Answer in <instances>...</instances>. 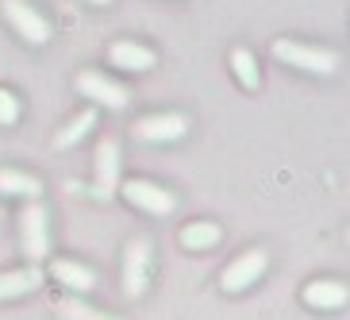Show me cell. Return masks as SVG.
Wrapping results in <instances>:
<instances>
[{"instance_id":"20","label":"cell","mask_w":350,"mask_h":320,"mask_svg":"<svg viewBox=\"0 0 350 320\" xmlns=\"http://www.w3.org/2000/svg\"><path fill=\"white\" fill-rule=\"evenodd\" d=\"M89 4H96V8H104V4H112V0H89Z\"/></svg>"},{"instance_id":"5","label":"cell","mask_w":350,"mask_h":320,"mask_svg":"<svg viewBox=\"0 0 350 320\" xmlns=\"http://www.w3.org/2000/svg\"><path fill=\"white\" fill-rule=\"evenodd\" d=\"M266 267H269V255L262 247H254V251H243V255L231 262V267L224 270V278H219V286L227 289V293H243V289H250L262 274H266Z\"/></svg>"},{"instance_id":"9","label":"cell","mask_w":350,"mask_h":320,"mask_svg":"<svg viewBox=\"0 0 350 320\" xmlns=\"http://www.w3.org/2000/svg\"><path fill=\"white\" fill-rule=\"evenodd\" d=\"M120 189V147L112 139H100L96 147V197L108 201Z\"/></svg>"},{"instance_id":"1","label":"cell","mask_w":350,"mask_h":320,"mask_svg":"<svg viewBox=\"0 0 350 320\" xmlns=\"http://www.w3.org/2000/svg\"><path fill=\"white\" fill-rule=\"evenodd\" d=\"M273 54H278L285 66L304 70V73H335L339 70V54L327 51V47H308V42L281 39V42H273Z\"/></svg>"},{"instance_id":"4","label":"cell","mask_w":350,"mask_h":320,"mask_svg":"<svg viewBox=\"0 0 350 320\" xmlns=\"http://www.w3.org/2000/svg\"><path fill=\"white\" fill-rule=\"evenodd\" d=\"M20 243L23 255L31 262H42L51 255V224H46V208L42 205H27L20 217Z\"/></svg>"},{"instance_id":"12","label":"cell","mask_w":350,"mask_h":320,"mask_svg":"<svg viewBox=\"0 0 350 320\" xmlns=\"http://www.w3.org/2000/svg\"><path fill=\"white\" fill-rule=\"evenodd\" d=\"M51 274L62 282L66 289H73V293H93L96 289V274L85 267V262H73V258H54Z\"/></svg>"},{"instance_id":"15","label":"cell","mask_w":350,"mask_h":320,"mask_svg":"<svg viewBox=\"0 0 350 320\" xmlns=\"http://www.w3.org/2000/svg\"><path fill=\"white\" fill-rule=\"evenodd\" d=\"M0 193L4 197H27V201H35V197L42 193V182L35 174H23V170H4L0 166Z\"/></svg>"},{"instance_id":"14","label":"cell","mask_w":350,"mask_h":320,"mask_svg":"<svg viewBox=\"0 0 350 320\" xmlns=\"http://www.w3.org/2000/svg\"><path fill=\"white\" fill-rule=\"evenodd\" d=\"M219 224H212V220H193V224H185L181 232H177V243L185 251H212L219 243Z\"/></svg>"},{"instance_id":"6","label":"cell","mask_w":350,"mask_h":320,"mask_svg":"<svg viewBox=\"0 0 350 320\" xmlns=\"http://www.w3.org/2000/svg\"><path fill=\"white\" fill-rule=\"evenodd\" d=\"M120 193H124L135 208L150 212V217H170V212H174V193L162 189V186H154V182H146V177H131V182H124Z\"/></svg>"},{"instance_id":"2","label":"cell","mask_w":350,"mask_h":320,"mask_svg":"<svg viewBox=\"0 0 350 320\" xmlns=\"http://www.w3.org/2000/svg\"><path fill=\"white\" fill-rule=\"evenodd\" d=\"M154 274V247L146 239H131V247L124 255V293L127 297H143Z\"/></svg>"},{"instance_id":"16","label":"cell","mask_w":350,"mask_h":320,"mask_svg":"<svg viewBox=\"0 0 350 320\" xmlns=\"http://www.w3.org/2000/svg\"><path fill=\"white\" fill-rule=\"evenodd\" d=\"M231 73H235V82L243 85V89H250V93L262 85L258 62H254V54H250L247 47H235V51H231Z\"/></svg>"},{"instance_id":"13","label":"cell","mask_w":350,"mask_h":320,"mask_svg":"<svg viewBox=\"0 0 350 320\" xmlns=\"http://www.w3.org/2000/svg\"><path fill=\"white\" fill-rule=\"evenodd\" d=\"M39 286H42V270H39V267L4 270V274H0V301L23 297V293H35Z\"/></svg>"},{"instance_id":"8","label":"cell","mask_w":350,"mask_h":320,"mask_svg":"<svg viewBox=\"0 0 350 320\" xmlns=\"http://www.w3.org/2000/svg\"><path fill=\"white\" fill-rule=\"evenodd\" d=\"M189 132V116L181 112H158V116H143L135 124V135L146 139V143H174Z\"/></svg>"},{"instance_id":"7","label":"cell","mask_w":350,"mask_h":320,"mask_svg":"<svg viewBox=\"0 0 350 320\" xmlns=\"http://www.w3.org/2000/svg\"><path fill=\"white\" fill-rule=\"evenodd\" d=\"M77 93L89 97L93 104H100V108H127V89L120 82H112V77H104V73H77Z\"/></svg>"},{"instance_id":"18","label":"cell","mask_w":350,"mask_h":320,"mask_svg":"<svg viewBox=\"0 0 350 320\" xmlns=\"http://www.w3.org/2000/svg\"><path fill=\"white\" fill-rule=\"evenodd\" d=\"M58 317H62V320H108L104 312L89 309V305H85V301H77V297L58 301Z\"/></svg>"},{"instance_id":"11","label":"cell","mask_w":350,"mask_h":320,"mask_svg":"<svg viewBox=\"0 0 350 320\" xmlns=\"http://www.w3.org/2000/svg\"><path fill=\"white\" fill-rule=\"evenodd\" d=\"M108 62L127 70V73H143L158 62V54L150 47H143V42H112L108 47Z\"/></svg>"},{"instance_id":"3","label":"cell","mask_w":350,"mask_h":320,"mask_svg":"<svg viewBox=\"0 0 350 320\" xmlns=\"http://www.w3.org/2000/svg\"><path fill=\"white\" fill-rule=\"evenodd\" d=\"M4 20L12 23V32L20 35L23 42H31V47H42V42L51 39V20L35 12L27 0H4Z\"/></svg>"},{"instance_id":"19","label":"cell","mask_w":350,"mask_h":320,"mask_svg":"<svg viewBox=\"0 0 350 320\" xmlns=\"http://www.w3.org/2000/svg\"><path fill=\"white\" fill-rule=\"evenodd\" d=\"M20 120V97L0 85V127H12Z\"/></svg>"},{"instance_id":"10","label":"cell","mask_w":350,"mask_h":320,"mask_svg":"<svg viewBox=\"0 0 350 320\" xmlns=\"http://www.w3.org/2000/svg\"><path fill=\"white\" fill-rule=\"evenodd\" d=\"M347 297H350L347 282H335V278H319L304 289V305H312L319 312H339L347 305Z\"/></svg>"},{"instance_id":"17","label":"cell","mask_w":350,"mask_h":320,"mask_svg":"<svg viewBox=\"0 0 350 320\" xmlns=\"http://www.w3.org/2000/svg\"><path fill=\"white\" fill-rule=\"evenodd\" d=\"M96 127V112L93 108H85V112H77L70 120V124L62 127V132H58V139H54V147H58V151H66V147H73V143H81L85 135L93 132Z\"/></svg>"}]
</instances>
